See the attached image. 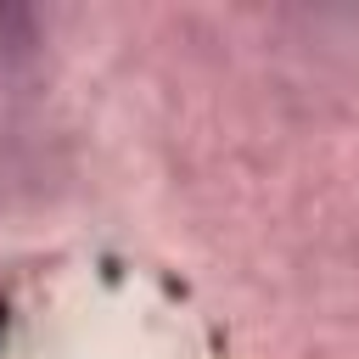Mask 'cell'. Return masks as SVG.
<instances>
[]
</instances>
